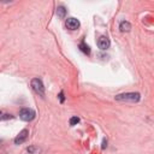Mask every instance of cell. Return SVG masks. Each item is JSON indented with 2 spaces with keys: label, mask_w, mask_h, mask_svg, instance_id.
Here are the masks:
<instances>
[{
  "label": "cell",
  "mask_w": 154,
  "mask_h": 154,
  "mask_svg": "<svg viewBox=\"0 0 154 154\" xmlns=\"http://www.w3.org/2000/svg\"><path fill=\"white\" fill-rule=\"evenodd\" d=\"M114 99L117 101L120 102H138L141 100V94L140 93H135V92H130V93H123V94H118L114 96Z\"/></svg>",
  "instance_id": "obj_1"
},
{
  "label": "cell",
  "mask_w": 154,
  "mask_h": 154,
  "mask_svg": "<svg viewBox=\"0 0 154 154\" xmlns=\"http://www.w3.org/2000/svg\"><path fill=\"white\" fill-rule=\"evenodd\" d=\"M31 88L34 89V92L36 94L45 98V86H43V82L40 78H33L31 80Z\"/></svg>",
  "instance_id": "obj_2"
},
{
  "label": "cell",
  "mask_w": 154,
  "mask_h": 154,
  "mask_svg": "<svg viewBox=\"0 0 154 154\" xmlns=\"http://www.w3.org/2000/svg\"><path fill=\"white\" fill-rule=\"evenodd\" d=\"M36 117V113L33 108H22L19 111V118L24 122H31Z\"/></svg>",
  "instance_id": "obj_3"
},
{
  "label": "cell",
  "mask_w": 154,
  "mask_h": 154,
  "mask_svg": "<svg viewBox=\"0 0 154 154\" xmlns=\"http://www.w3.org/2000/svg\"><path fill=\"white\" fill-rule=\"evenodd\" d=\"M65 25H66V28L70 29V30H76V29L80 28L81 24H80V21H78V19H76V18H73V17H70V18L66 19Z\"/></svg>",
  "instance_id": "obj_4"
},
{
  "label": "cell",
  "mask_w": 154,
  "mask_h": 154,
  "mask_svg": "<svg viewBox=\"0 0 154 154\" xmlns=\"http://www.w3.org/2000/svg\"><path fill=\"white\" fill-rule=\"evenodd\" d=\"M110 45H111V41H110V39L107 37V36H100L99 37V40H98V47L101 49V51H105V49H107L108 47H110Z\"/></svg>",
  "instance_id": "obj_5"
},
{
  "label": "cell",
  "mask_w": 154,
  "mask_h": 154,
  "mask_svg": "<svg viewBox=\"0 0 154 154\" xmlns=\"http://www.w3.org/2000/svg\"><path fill=\"white\" fill-rule=\"evenodd\" d=\"M28 135H29V131H28L27 129H23V130L17 135V137L15 138V143H16V144H21V143L25 142L27 138H28Z\"/></svg>",
  "instance_id": "obj_6"
},
{
  "label": "cell",
  "mask_w": 154,
  "mask_h": 154,
  "mask_svg": "<svg viewBox=\"0 0 154 154\" xmlns=\"http://www.w3.org/2000/svg\"><path fill=\"white\" fill-rule=\"evenodd\" d=\"M119 29H120V31H123V33H125V31H130V29H131V24H130L128 21H122V22H120V24H119Z\"/></svg>",
  "instance_id": "obj_7"
},
{
  "label": "cell",
  "mask_w": 154,
  "mask_h": 154,
  "mask_svg": "<svg viewBox=\"0 0 154 154\" xmlns=\"http://www.w3.org/2000/svg\"><path fill=\"white\" fill-rule=\"evenodd\" d=\"M80 49H81L84 54H88V55L90 54V47H89L86 42H81V43H80Z\"/></svg>",
  "instance_id": "obj_8"
},
{
  "label": "cell",
  "mask_w": 154,
  "mask_h": 154,
  "mask_svg": "<svg viewBox=\"0 0 154 154\" xmlns=\"http://www.w3.org/2000/svg\"><path fill=\"white\" fill-rule=\"evenodd\" d=\"M57 15H58L59 18H64L65 15H66L65 7H64V6H58V9H57Z\"/></svg>",
  "instance_id": "obj_9"
},
{
  "label": "cell",
  "mask_w": 154,
  "mask_h": 154,
  "mask_svg": "<svg viewBox=\"0 0 154 154\" xmlns=\"http://www.w3.org/2000/svg\"><path fill=\"white\" fill-rule=\"evenodd\" d=\"M27 152H28L29 154H39V153H40V148H37V147H35V146H30V147L27 148Z\"/></svg>",
  "instance_id": "obj_10"
},
{
  "label": "cell",
  "mask_w": 154,
  "mask_h": 154,
  "mask_svg": "<svg viewBox=\"0 0 154 154\" xmlns=\"http://www.w3.org/2000/svg\"><path fill=\"white\" fill-rule=\"evenodd\" d=\"M77 123H80V118H78V117H72V118L70 119V125H71V126L76 125Z\"/></svg>",
  "instance_id": "obj_11"
},
{
  "label": "cell",
  "mask_w": 154,
  "mask_h": 154,
  "mask_svg": "<svg viewBox=\"0 0 154 154\" xmlns=\"http://www.w3.org/2000/svg\"><path fill=\"white\" fill-rule=\"evenodd\" d=\"M11 118H13L11 114H4L3 117L0 116V119H1V120H5V119H11Z\"/></svg>",
  "instance_id": "obj_12"
},
{
  "label": "cell",
  "mask_w": 154,
  "mask_h": 154,
  "mask_svg": "<svg viewBox=\"0 0 154 154\" xmlns=\"http://www.w3.org/2000/svg\"><path fill=\"white\" fill-rule=\"evenodd\" d=\"M59 99H60V102H64V100H65V98H64V92H60Z\"/></svg>",
  "instance_id": "obj_13"
},
{
  "label": "cell",
  "mask_w": 154,
  "mask_h": 154,
  "mask_svg": "<svg viewBox=\"0 0 154 154\" xmlns=\"http://www.w3.org/2000/svg\"><path fill=\"white\" fill-rule=\"evenodd\" d=\"M0 116H1V112H0Z\"/></svg>",
  "instance_id": "obj_14"
}]
</instances>
